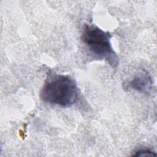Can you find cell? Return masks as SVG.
<instances>
[{
	"label": "cell",
	"instance_id": "obj_1",
	"mask_svg": "<svg viewBox=\"0 0 157 157\" xmlns=\"http://www.w3.org/2000/svg\"><path fill=\"white\" fill-rule=\"evenodd\" d=\"M40 97L42 101L51 105L71 107L78 99V89L69 75L50 74L40 91Z\"/></svg>",
	"mask_w": 157,
	"mask_h": 157
},
{
	"label": "cell",
	"instance_id": "obj_2",
	"mask_svg": "<svg viewBox=\"0 0 157 157\" xmlns=\"http://www.w3.org/2000/svg\"><path fill=\"white\" fill-rule=\"evenodd\" d=\"M111 37L109 32L104 31L94 25H85L81 39L90 53L98 59L107 61L112 67L116 68L119 59L112 47Z\"/></svg>",
	"mask_w": 157,
	"mask_h": 157
},
{
	"label": "cell",
	"instance_id": "obj_3",
	"mask_svg": "<svg viewBox=\"0 0 157 157\" xmlns=\"http://www.w3.org/2000/svg\"><path fill=\"white\" fill-rule=\"evenodd\" d=\"M153 87L152 78L145 70H139L128 83V88L140 93H150Z\"/></svg>",
	"mask_w": 157,
	"mask_h": 157
},
{
	"label": "cell",
	"instance_id": "obj_4",
	"mask_svg": "<svg viewBox=\"0 0 157 157\" xmlns=\"http://www.w3.org/2000/svg\"><path fill=\"white\" fill-rule=\"evenodd\" d=\"M148 155H152L156 156V154L153 150L148 148H141L135 151V154L133 155L134 156H148Z\"/></svg>",
	"mask_w": 157,
	"mask_h": 157
}]
</instances>
